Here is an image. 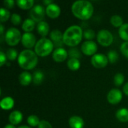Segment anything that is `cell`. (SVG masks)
Returning <instances> with one entry per match:
<instances>
[{"mask_svg": "<svg viewBox=\"0 0 128 128\" xmlns=\"http://www.w3.org/2000/svg\"><path fill=\"white\" fill-rule=\"evenodd\" d=\"M22 118H23V116L22 112L18 110L12 112L9 116V122L11 124L14 125H17L20 123H21Z\"/></svg>", "mask_w": 128, "mask_h": 128, "instance_id": "obj_16", "label": "cell"}, {"mask_svg": "<svg viewBox=\"0 0 128 128\" xmlns=\"http://www.w3.org/2000/svg\"><path fill=\"white\" fill-rule=\"evenodd\" d=\"M16 3L21 9L28 10L34 7V0H17Z\"/></svg>", "mask_w": 128, "mask_h": 128, "instance_id": "obj_23", "label": "cell"}, {"mask_svg": "<svg viewBox=\"0 0 128 128\" xmlns=\"http://www.w3.org/2000/svg\"><path fill=\"white\" fill-rule=\"evenodd\" d=\"M68 56L70 58H81V52L76 47H71L68 51Z\"/></svg>", "mask_w": 128, "mask_h": 128, "instance_id": "obj_29", "label": "cell"}, {"mask_svg": "<svg viewBox=\"0 0 128 128\" xmlns=\"http://www.w3.org/2000/svg\"><path fill=\"white\" fill-rule=\"evenodd\" d=\"M22 44L27 48V50H31L36 45V37L32 32H26L22 36L21 40Z\"/></svg>", "mask_w": 128, "mask_h": 128, "instance_id": "obj_10", "label": "cell"}, {"mask_svg": "<svg viewBox=\"0 0 128 128\" xmlns=\"http://www.w3.org/2000/svg\"><path fill=\"white\" fill-rule=\"evenodd\" d=\"M84 125V120L80 116H72L69 119V126L70 128H83Z\"/></svg>", "mask_w": 128, "mask_h": 128, "instance_id": "obj_15", "label": "cell"}, {"mask_svg": "<svg viewBox=\"0 0 128 128\" xmlns=\"http://www.w3.org/2000/svg\"><path fill=\"white\" fill-rule=\"evenodd\" d=\"M32 77H33V80H32L33 83L36 86H39L44 82L45 76H44V74L41 70H38L33 74Z\"/></svg>", "mask_w": 128, "mask_h": 128, "instance_id": "obj_22", "label": "cell"}, {"mask_svg": "<svg viewBox=\"0 0 128 128\" xmlns=\"http://www.w3.org/2000/svg\"><path fill=\"white\" fill-rule=\"evenodd\" d=\"M63 34H62L58 29H54L50 33V40L54 44V46H57V48L62 47L63 46Z\"/></svg>", "mask_w": 128, "mask_h": 128, "instance_id": "obj_12", "label": "cell"}, {"mask_svg": "<svg viewBox=\"0 0 128 128\" xmlns=\"http://www.w3.org/2000/svg\"><path fill=\"white\" fill-rule=\"evenodd\" d=\"M121 52L124 56L127 57L128 58V41L124 42L121 45Z\"/></svg>", "mask_w": 128, "mask_h": 128, "instance_id": "obj_35", "label": "cell"}, {"mask_svg": "<svg viewBox=\"0 0 128 128\" xmlns=\"http://www.w3.org/2000/svg\"><path fill=\"white\" fill-rule=\"evenodd\" d=\"M107 57H108L109 62L112 63V64H114V63L118 62L119 56H118V53L116 50H111V51L109 52Z\"/></svg>", "mask_w": 128, "mask_h": 128, "instance_id": "obj_31", "label": "cell"}, {"mask_svg": "<svg viewBox=\"0 0 128 128\" xmlns=\"http://www.w3.org/2000/svg\"><path fill=\"white\" fill-rule=\"evenodd\" d=\"M10 21L14 26H19L22 22V18L19 14H13L10 17Z\"/></svg>", "mask_w": 128, "mask_h": 128, "instance_id": "obj_34", "label": "cell"}, {"mask_svg": "<svg viewBox=\"0 0 128 128\" xmlns=\"http://www.w3.org/2000/svg\"><path fill=\"white\" fill-rule=\"evenodd\" d=\"M95 32L92 29H86L83 32V37L88 40H92L95 38Z\"/></svg>", "mask_w": 128, "mask_h": 128, "instance_id": "obj_33", "label": "cell"}, {"mask_svg": "<svg viewBox=\"0 0 128 128\" xmlns=\"http://www.w3.org/2000/svg\"><path fill=\"white\" fill-rule=\"evenodd\" d=\"M38 128H52V126L51 125V124L50 122H48L47 121L45 120H42L40 121L39 125H38Z\"/></svg>", "mask_w": 128, "mask_h": 128, "instance_id": "obj_36", "label": "cell"}, {"mask_svg": "<svg viewBox=\"0 0 128 128\" xmlns=\"http://www.w3.org/2000/svg\"><path fill=\"white\" fill-rule=\"evenodd\" d=\"M21 32L16 28H10L5 33L4 40L6 43L11 46L17 45L22 40Z\"/></svg>", "mask_w": 128, "mask_h": 128, "instance_id": "obj_5", "label": "cell"}, {"mask_svg": "<svg viewBox=\"0 0 128 128\" xmlns=\"http://www.w3.org/2000/svg\"><path fill=\"white\" fill-rule=\"evenodd\" d=\"M6 61H7L6 54L4 53L2 51H1V52H0V66L2 67V66L6 63Z\"/></svg>", "mask_w": 128, "mask_h": 128, "instance_id": "obj_38", "label": "cell"}, {"mask_svg": "<svg viewBox=\"0 0 128 128\" xmlns=\"http://www.w3.org/2000/svg\"><path fill=\"white\" fill-rule=\"evenodd\" d=\"M98 42L103 46H109L113 43V35L112 34L106 30V29H102L99 31L97 35Z\"/></svg>", "mask_w": 128, "mask_h": 128, "instance_id": "obj_7", "label": "cell"}, {"mask_svg": "<svg viewBox=\"0 0 128 128\" xmlns=\"http://www.w3.org/2000/svg\"><path fill=\"white\" fill-rule=\"evenodd\" d=\"M0 32H1V38H2H2H3V34H4V26L2 24L0 25Z\"/></svg>", "mask_w": 128, "mask_h": 128, "instance_id": "obj_40", "label": "cell"}, {"mask_svg": "<svg viewBox=\"0 0 128 128\" xmlns=\"http://www.w3.org/2000/svg\"><path fill=\"white\" fill-rule=\"evenodd\" d=\"M35 28V22L32 20L31 18H28L25 20V21L22 22V28L26 32H32Z\"/></svg>", "mask_w": 128, "mask_h": 128, "instance_id": "obj_20", "label": "cell"}, {"mask_svg": "<svg viewBox=\"0 0 128 128\" xmlns=\"http://www.w3.org/2000/svg\"><path fill=\"white\" fill-rule=\"evenodd\" d=\"M83 38L82 28L79 26H71L65 30L63 34L64 44L70 47H76Z\"/></svg>", "mask_w": 128, "mask_h": 128, "instance_id": "obj_2", "label": "cell"}, {"mask_svg": "<svg viewBox=\"0 0 128 128\" xmlns=\"http://www.w3.org/2000/svg\"><path fill=\"white\" fill-rule=\"evenodd\" d=\"M68 57V52L63 47L56 48L52 52V58L56 62H63Z\"/></svg>", "mask_w": 128, "mask_h": 128, "instance_id": "obj_13", "label": "cell"}, {"mask_svg": "<svg viewBox=\"0 0 128 128\" xmlns=\"http://www.w3.org/2000/svg\"><path fill=\"white\" fill-rule=\"evenodd\" d=\"M32 80H33L32 75L29 72L24 71V72L21 73L20 75L19 76V82L23 86H27L30 85V83L32 82Z\"/></svg>", "mask_w": 128, "mask_h": 128, "instance_id": "obj_17", "label": "cell"}, {"mask_svg": "<svg viewBox=\"0 0 128 128\" xmlns=\"http://www.w3.org/2000/svg\"><path fill=\"white\" fill-rule=\"evenodd\" d=\"M37 30L38 34L45 38L50 32V26L49 24L46 22V21H42L40 22H39L37 26Z\"/></svg>", "mask_w": 128, "mask_h": 128, "instance_id": "obj_18", "label": "cell"}, {"mask_svg": "<svg viewBox=\"0 0 128 128\" xmlns=\"http://www.w3.org/2000/svg\"><path fill=\"white\" fill-rule=\"evenodd\" d=\"M81 50L83 54L86 56H94L97 54L98 51V45L93 40H87L85 41L81 46Z\"/></svg>", "mask_w": 128, "mask_h": 128, "instance_id": "obj_8", "label": "cell"}, {"mask_svg": "<svg viewBox=\"0 0 128 128\" xmlns=\"http://www.w3.org/2000/svg\"><path fill=\"white\" fill-rule=\"evenodd\" d=\"M71 10L76 18L82 20H88L94 14V6L88 1L80 0L73 4Z\"/></svg>", "mask_w": 128, "mask_h": 128, "instance_id": "obj_1", "label": "cell"}, {"mask_svg": "<svg viewBox=\"0 0 128 128\" xmlns=\"http://www.w3.org/2000/svg\"><path fill=\"white\" fill-rule=\"evenodd\" d=\"M0 106L4 110H10L14 106V100L10 97L4 98L0 102Z\"/></svg>", "mask_w": 128, "mask_h": 128, "instance_id": "obj_19", "label": "cell"}, {"mask_svg": "<svg viewBox=\"0 0 128 128\" xmlns=\"http://www.w3.org/2000/svg\"><path fill=\"white\" fill-rule=\"evenodd\" d=\"M4 128H16L15 127V125H14V124H7V125H5Z\"/></svg>", "mask_w": 128, "mask_h": 128, "instance_id": "obj_42", "label": "cell"}, {"mask_svg": "<svg viewBox=\"0 0 128 128\" xmlns=\"http://www.w3.org/2000/svg\"><path fill=\"white\" fill-rule=\"evenodd\" d=\"M18 128H32L28 126H26V125H22V126H20Z\"/></svg>", "mask_w": 128, "mask_h": 128, "instance_id": "obj_43", "label": "cell"}, {"mask_svg": "<svg viewBox=\"0 0 128 128\" xmlns=\"http://www.w3.org/2000/svg\"><path fill=\"white\" fill-rule=\"evenodd\" d=\"M116 118L121 122H128V109L122 108L117 111Z\"/></svg>", "mask_w": 128, "mask_h": 128, "instance_id": "obj_21", "label": "cell"}, {"mask_svg": "<svg viewBox=\"0 0 128 128\" xmlns=\"http://www.w3.org/2000/svg\"><path fill=\"white\" fill-rule=\"evenodd\" d=\"M123 91H124V93L127 96H128V82H127V83L124 86Z\"/></svg>", "mask_w": 128, "mask_h": 128, "instance_id": "obj_39", "label": "cell"}, {"mask_svg": "<svg viewBox=\"0 0 128 128\" xmlns=\"http://www.w3.org/2000/svg\"><path fill=\"white\" fill-rule=\"evenodd\" d=\"M15 4V2L14 0H4V5L6 8H13Z\"/></svg>", "mask_w": 128, "mask_h": 128, "instance_id": "obj_37", "label": "cell"}, {"mask_svg": "<svg viewBox=\"0 0 128 128\" xmlns=\"http://www.w3.org/2000/svg\"><path fill=\"white\" fill-rule=\"evenodd\" d=\"M53 48L54 44L52 41L46 38H43L37 42L34 46V52L38 56L46 57L53 52Z\"/></svg>", "mask_w": 128, "mask_h": 128, "instance_id": "obj_4", "label": "cell"}, {"mask_svg": "<svg viewBox=\"0 0 128 128\" xmlns=\"http://www.w3.org/2000/svg\"><path fill=\"white\" fill-rule=\"evenodd\" d=\"M118 34L122 39L128 41V23H124V25L119 28Z\"/></svg>", "mask_w": 128, "mask_h": 128, "instance_id": "obj_26", "label": "cell"}, {"mask_svg": "<svg viewBox=\"0 0 128 128\" xmlns=\"http://www.w3.org/2000/svg\"><path fill=\"white\" fill-rule=\"evenodd\" d=\"M46 15L51 19H56L61 14V8L60 7L55 3H52L46 8Z\"/></svg>", "mask_w": 128, "mask_h": 128, "instance_id": "obj_14", "label": "cell"}, {"mask_svg": "<svg viewBox=\"0 0 128 128\" xmlns=\"http://www.w3.org/2000/svg\"><path fill=\"white\" fill-rule=\"evenodd\" d=\"M110 22L111 24L117 28H120L124 25V20L121 16L118 15H114L111 17L110 19Z\"/></svg>", "mask_w": 128, "mask_h": 128, "instance_id": "obj_25", "label": "cell"}, {"mask_svg": "<svg viewBox=\"0 0 128 128\" xmlns=\"http://www.w3.org/2000/svg\"><path fill=\"white\" fill-rule=\"evenodd\" d=\"M6 56L8 58V60H10V61H14V60H16L17 58V57L19 56H18L17 51L15 49L10 48L6 52Z\"/></svg>", "mask_w": 128, "mask_h": 128, "instance_id": "obj_30", "label": "cell"}, {"mask_svg": "<svg viewBox=\"0 0 128 128\" xmlns=\"http://www.w3.org/2000/svg\"><path fill=\"white\" fill-rule=\"evenodd\" d=\"M108 62V57L101 53L95 54L92 58V64L96 68H104L107 66Z\"/></svg>", "mask_w": 128, "mask_h": 128, "instance_id": "obj_9", "label": "cell"}, {"mask_svg": "<svg viewBox=\"0 0 128 128\" xmlns=\"http://www.w3.org/2000/svg\"><path fill=\"white\" fill-rule=\"evenodd\" d=\"M52 3H53V2H52V0H44V4L45 5H46V6H48V5L52 4Z\"/></svg>", "mask_w": 128, "mask_h": 128, "instance_id": "obj_41", "label": "cell"}, {"mask_svg": "<svg viewBox=\"0 0 128 128\" xmlns=\"http://www.w3.org/2000/svg\"><path fill=\"white\" fill-rule=\"evenodd\" d=\"M27 122H28L29 126L34 128V127H38L40 121V119H39V118L38 116H36L34 115H32V116L28 117Z\"/></svg>", "mask_w": 128, "mask_h": 128, "instance_id": "obj_28", "label": "cell"}, {"mask_svg": "<svg viewBox=\"0 0 128 128\" xmlns=\"http://www.w3.org/2000/svg\"><path fill=\"white\" fill-rule=\"evenodd\" d=\"M68 67L70 70L73 71H76L80 68L81 63L79 59L77 58H70L68 61Z\"/></svg>", "mask_w": 128, "mask_h": 128, "instance_id": "obj_24", "label": "cell"}, {"mask_svg": "<svg viewBox=\"0 0 128 128\" xmlns=\"http://www.w3.org/2000/svg\"><path fill=\"white\" fill-rule=\"evenodd\" d=\"M124 82V76L122 74H117L114 76V83L116 86H121Z\"/></svg>", "mask_w": 128, "mask_h": 128, "instance_id": "obj_32", "label": "cell"}, {"mask_svg": "<svg viewBox=\"0 0 128 128\" xmlns=\"http://www.w3.org/2000/svg\"><path fill=\"white\" fill-rule=\"evenodd\" d=\"M17 61L21 68L28 70L36 67L38 63V58L34 51L32 50H24L19 54Z\"/></svg>", "mask_w": 128, "mask_h": 128, "instance_id": "obj_3", "label": "cell"}, {"mask_svg": "<svg viewBox=\"0 0 128 128\" xmlns=\"http://www.w3.org/2000/svg\"><path fill=\"white\" fill-rule=\"evenodd\" d=\"M46 9L44 6L40 4H36L34 5L29 12V15L32 20H33L35 22H40L43 21V20L45 18Z\"/></svg>", "mask_w": 128, "mask_h": 128, "instance_id": "obj_6", "label": "cell"}, {"mask_svg": "<svg viewBox=\"0 0 128 128\" xmlns=\"http://www.w3.org/2000/svg\"><path fill=\"white\" fill-rule=\"evenodd\" d=\"M123 98L122 92L118 88L111 89L107 94V100L110 104L112 105H116L119 104Z\"/></svg>", "mask_w": 128, "mask_h": 128, "instance_id": "obj_11", "label": "cell"}, {"mask_svg": "<svg viewBox=\"0 0 128 128\" xmlns=\"http://www.w3.org/2000/svg\"><path fill=\"white\" fill-rule=\"evenodd\" d=\"M10 17H11L10 13L8 9L4 8H2L0 9V21L2 22L8 21Z\"/></svg>", "mask_w": 128, "mask_h": 128, "instance_id": "obj_27", "label": "cell"}]
</instances>
